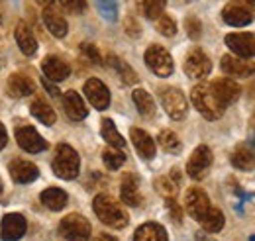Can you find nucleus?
Wrapping results in <instances>:
<instances>
[{
  "label": "nucleus",
  "instance_id": "43",
  "mask_svg": "<svg viewBox=\"0 0 255 241\" xmlns=\"http://www.w3.org/2000/svg\"><path fill=\"white\" fill-rule=\"evenodd\" d=\"M6 141H8V133H6V127H4L2 121H0V149H4Z\"/></svg>",
  "mask_w": 255,
  "mask_h": 241
},
{
  "label": "nucleus",
  "instance_id": "17",
  "mask_svg": "<svg viewBox=\"0 0 255 241\" xmlns=\"http://www.w3.org/2000/svg\"><path fill=\"white\" fill-rule=\"evenodd\" d=\"M210 87H212L214 94L218 96V100L222 102L224 106H228V104L236 102V100L240 98V94H242L240 85H238V83H234L232 79H218V81L210 83Z\"/></svg>",
  "mask_w": 255,
  "mask_h": 241
},
{
  "label": "nucleus",
  "instance_id": "14",
  "mask_svg": "<svg viewBox=\"0 0 255 241\" xmlns=\"http://www.w3.org/2000/svg\"><path fill=\"white\" fill-rule=\"evenodd\" d=\"M2 238L6 241H18L28 230L26 218L22 214H6L2 218Z\"/></svg>",
  "mask_w": 255,
  "mask_h": 241
},
{
  "label": "nucleus",
  "instance_id": "13",
  "mask_svg": "<svg viewBox=\"0 0 255 241\" xmlns=\"http://www.w3.org/2000/svg\"><path fill=\"white\" fill-rule=\"evenodd\" d=\"M85 94L96 110H106L108 104H110V91L98 79H89L85 83Z\"/></svg>",
  "mask_w": 255,
  "mask_h": 241
},
{
  "label": "nucleus",
  "instance_id": "5",
  "mask_svg": "<svg viewBox=\"0 0 255 241\" xmlns=\"http://www.w3.org/2000/svg\"><path fill=\"white\" fill-rule=\"evenodd\" d=\"M161 104L165 108V112L173 118V120H183L187 116V98L185 94L175 89V87H165L161 89Z\"/></svg>",
  "mask_w": 255,
  "mask_h": 241
},
{
  "label": "nucleus",
  "instance_id": "41",
  "mask_svg": "<svg viewBox=\"0 0 255 241\" xmlns=\"http://www.w3.org/2000/svg\"><path fill=\"white\" fill-rule=\"evenodd\" d=\"M185 28H187V31H189V35H191L192 39H196V37L200 35V31H202V26H200V22H198L194 16L187 18V22H185Z\"/></svg>",
  "mask_w": 255,
  "mask_h": 241
},
{
  "label": "nucleus",
  "instance_id": "8",
  "mask_svg": "<svg viewBox=\"0 0 255 241\" xmlns=\"http://www.w3.org/2000/svg\"><path fill=\"white\" fill-rule=\"evenodd\" d=\"M212 71V61L208 59V55L202 49H191L189 55L185 57V73L191 79H204L208 77Z\"/></svg>",
  "mask_w": 255,
  "mask_h": 241
},
{
  "label": "nucleus",
  "instance_id": "2",
  "mask_svg": "<svg viewBox=\"0 0 255 241\" xmlns=\"http://www.w3.org/2000/svg\"><path fill=\"white\" fill-rule=\"evenodd\" d=\"M192 104L196 106V110L206 118V120H218L224 116V106L222 102L218 100V96L214 94L212 87L202 83V85H196L191 92Z\"/></svg>",
  "mask_w": 255,
  "mask_h": 241
},
{
  "label": "nucleus",
  "instance_id": "50",
  "mask_svg": "<svg viewBox=\"0 0 255 241\" xmlns=\"http://www.w3.org/2000/svg\"><path fill=\"white\" fill-rule=\"evenodd\" d=\"M250 241H255V236H252V238H250Z\"/></svg>",
  "mask_w": 255,
  "mask_h": 241
},
{
  "label": "nucleus",
  "instance_id": "51",
  "mask_svg": "<svg viewBox=\"0 0 255 241\" xmlns=\"http://www.w3.org/2000/svg\"><path fill=\"white\" fill-rule=\"evenodd\" d=\"M0 30H2V18H0Z\"/></svg>",
  "mask_w": 255,
  "mask_h": 241
},
{
  "label": "nucleus",
  "instance_id": "40",
  "mask_svg": "<svg viewBox=\"0 0 255 241\" xmlns=\"http://www.w3.org/2000/svg\"><path fill=\"white\" fill-rule=\"evenodd\" d=\"M81 51H83V55H85L87 59L93 61V63H96V65L102 61L100 53H98V49H96L93 43H83V45H81Z\"/></svg>",
  "mask_w": 255,
  "mask_h": 241
},
{
  "label": "nucleus",
  "instance_id": "7",
  "mask_svg": "<svg viewBox=\"0 0 255 241\" xmlns=\"http://www.w3.org/2000/svg\"><path fill=\"white\" fill-rule=\"evenodd\" d=\"M210 165H212V151H210V147L198 145L196 149L192 151L191 159L187 163V175L194 181H200V179L206 177Z\"/></svg>",
  "mask_w": 255,
  "mask_h": 241
},
{
  "label": "nucleus",
  "instance_id": "25",
  "mask_svg": "<svg viewBox=\"0 0 255 241\" xmlns=\"http://www.w3.org/2000/svg\"><path fill=\"white\" fill-rule=\"evenodd\" d=\"M133 241H169V238H167V232L163 226L149 222L135 230Z\"/></svg>",
  "mask_w": 255,
  "mask_h": 241
},
{
  "label": "nucleus",
  "instance_id": "52",
  "mask_svg": "<svg viewBox=\"0 0 255 241\" xmlns=\"http://www.w3.org/2000/svg\"><path fill=\"white\" fill-rule=\"evenodd\" d=\"M254 143H255V133H254Z\"/></svg>",
  "mask_w": 255,
  "mask_h": 241
},
{
  "label": "nucleus",
  "instance_id": "20",
  "mask_svg": "<svg viewBox=\"0 0 255 241\" xmlns=\"http://www.w3.org/2000/svg\"><path fill=\"white\" fill-rule=\"evenodd\" d=\"M63 106H65L67 116H69L71 120H75V121L85 120V118H87V114H89V110H87V106H85V102H83L81 94H77L75 91L65 92Z\"/></svg>",
  "mask_w": 255,
  "mask_h": 241
},
{
  "label": "nucleus",
  "instance_id": "4",
  "mask_svg": "<svg viewBox=\"0 0 255 241\" xmlns=\"http://www.w3.org/2000/svg\"><path fill=\"white\" fill-rule=\"evenodd\" d=\"M59 234L67 241H89V238H91V224L81 214H69L59 224Z\"/></svg>",
  "mask_w": 255,
  "mask_h": 241
},
{
  "label": "nucleus",
  "instance_id": "32",
  "mask_svg": "<svg viewBox=\"0 0 255 241\" xmlns=\"http://www.w3.org/2000/svg\"><path fill=\"white\" fill-rule=\"evenodd\" d=\"M177 173L179 171L173 169V173L169 177H159L155 181V188H157L161 196H165V198H175L177 196V186H179V175Z\"/></svg>",
  "mask_w": 255,
  "mask_h": 241
},
{
  "label": "nucleus",
  "instance_id": "26",
  "mask_svg": "<svg viewBox=\"0 0 255 241\" xmlns=\"http://www.w3.org/2000/svg\"><path fill=\"white\" fill-rule=\"evenodd\" d=\"M67 200H69L67 192L61 190V188H57V186H51V188H47V190L41 192V202H43L49 210H55V212L63 210Z\"/></svg>",
  "mask_w": 255,
  "mask_h": 241
},
{
  "label": "nucleus",
  "instance_id": "33",
  "mask_svg": "<svg viewBox=\"0 0 255 241\" xmlns=\"http://www.w3.org/2000/svg\"><path fill=\"white\" fill-rule=\"evenodd\" d=\"M102 161H104V165L108 169L116 171V169H120L124 165L126 153L122 149H118V147H108V149H104V153H102Z\"/></svg>",
  "mask_w": 255,
  "mask_h": 241
},
{
  "label": "nucleus",
  "instance_id": "38",
  "mask_svg": "<svg viewBox=\"0 0 255 241\" xmlns=\"http://www.w3.org/2000/svg\"><path fill=\"white\" fill-rule=\"evenodd\" d=\"M157 30H159L163 35H167V37H173V35L177 33V24H175V20H173L171 16L161 14L159 18H157Z\"/></svg>",
  "mask_w": 255,
  "mask_h": 241
},
{
  "label": "nucleus",
  "instance_id": "15",
  "mask_svg": "<svg viewBox=\"0 0 255 241\" xmlns=\"http://www.w3.org/2000/svg\"><path fill=\"white\" fill-rule=\"evenodd\" d=\"M222 18L228 26H234V28H242V26H248L254 22V14L250 8L242 6V4H228L222 10Z\"/></svg>",
  "mask_w": 255,
  "mask_h": 241
},
{
  "label": "nucleus",
  "instance_id": "35",
  "mask_svg": "<svg viewBox=\"0 0 255 241\" xmlns=\"http://www.w3.org/2000/svg\"><path fill=\"white\" fill-rule=\"evenodd\" d=\"M157 141H159V145L167 151V153H179V151H181V141H179L177 133L171 131V129H163V131H159Z\"/></svg>",
  "mask_w": 255,
  "mask_h": 241
},
{
  "label": "nucleus",
  "instance_id": "45",
  "mask_svg": "<svg viewBox=\"0 0 255 241\" xmlns=\"http://www.w3.org/2000/svg\"><path fill=\"white\" fill-rule=\"evenodd\" d=\"M236 4H242L246 8H255V0H234Z\"/></svg>",
  "mask_w": 255,
  "mask_h": 241
},
{
  "label": "nucleus",
  "instance_id": "1",
  "mask_svg": "<svg viewBox=\"0 0 255 241\" xmlns=\"http://www.w3.org/2000/svg\"><path fill=\"white\" fill-rule=\"evenodd\" d=\"M95 214L102 224H106L108 228L114 230H122L128 226V214L126 210L108 194H98L93 202Z\"/></svg>",
  "mask_w": 255,
  "mask_h": 241
},
{
  "label": "nucleus",
  "instance_id": "24",
  "mask_svg": "<svg viewBox=\"0 0 255 241\" xmlns=\"http://www.w3.org/2000/svg\"><path fill=\"white\" fill-rule=\"evenodd\" d=\"M14 33H16V41H18L20 51H22L24 55L32 57L33 53H35V49H37V41H35V37H33V33L30 31V28H28L24 22H18Z\"/></svg>",
  "mask_w": 255,
  "mask_h": 241
},
{
  "label": "nucleus",
  "instance_id": "48",
  "mask_svg": "<svg viewBox=\"0 0 255 241\" xmlns=\"http://www.w3.org/2000/svg\"><path fill=\"white\" fill-rule=\"evenodd\" d=\"M37 2H41V4H49L51 0H37Z\"/></svg>",
  "mask_w": 255,
  "mask_h": 241
},
{
  "label": "nucleus",
  "instance_id": "19",
  "mask_svg": "<svg viewBox=\"0 0 255 241\" xmlns=\"http://www.w3.org/2000/svg\"><path fill=\"white\" fill-rule=\"evenodd\" d=\"M41 69H43L45 77H47L49 81H55V83L65 81V79L69 77V73H71L69 65H67L61 57H55V55H47V57L43 59V63H41Z\"/></svg>",
  "mask_w": 255,
  "mask_h": 241
},
{
  "label": "nucleus",
  "instance_id": "42",
  "mask_svg": "<svg viewBox=\"0 0 255 241\" xmlns=\"http://www.w3.org/2000/svg\"><path fill=\"white\" fill-rule=\"evenodd\" d=\"M167 208H169L171 216H173V220H175L177 224L183 220V212H181V208H179V204L175 202V198H167Z\"/></svg>",
  "mask_w": 255,
  "mask_h": 241
},
{
  "label": "nucleus",
  "instance_id": "12",
  "mask_svg": "<svg viewBox=\"0 0 255 241\" xmlns=\"http://www.w3.org/2000/svg\"><path fill=\"white\" fill-rule=\"evenodd\" d=\"M220 67L228 77H234V79H246L255 73L254 63H250L244 57H238V55H224Z\"/></svg>",
  "mask_w": 255,
  "mask_h": 241
},
{
  "label": "nucleus",
  "instance_id": "29",
  "mask_svg": "<svg viewBox=\"0 0 255 241\" xmlns=\"http://www.w3.org/2000/svg\"><path fill=\"white\" fill-rule=\"evenodd\" d=\"M232 165L236 169H242V171H250L255 167V153L248 145H240L236 147V151L232 153Z\"/></svg>",
  "mask_w": 255,
  "mask_h": 241
},
{
  "label": "nucleus",
  "instance_id": "21",
  "mask_svg": "<svg viewBox=\"0 0 255 241\" xmlns=\"http://www.w3.org/2000/svg\"><path fill=\"white\" fill-rule=\"evenodd\" d=\"M122 200L128 206H139L141 204V194H139V181L133 173H126L122 179V188H120Z\"/></svg>",
  "mask_w": 255,
  "mask_h": 241
},
{
  "label": "nucleus",
  "instance_id": "16",
  "mask_svg": "<svg viewBox=\"0 0 255 241\" xmlns=\"http://www.w3.org/2000/svg\"><path fill=\"white\" fill-rule=\"evenodd\" d=\"M10 175L12 179L20 184H28V182H33L37 177H39V169L30 163V161H24V159H14L10 163Z\"/></svg>",
  "mask_w": 255,
  "mask_h": 241
},
{
  "label": "nucleus",
  "instance_id": "46",
  "mask_svg": "<svg viewBox=\"0 0 255 241\" xmlns=\"http://www.w3.org/2000/svg\"><path fill=\"white\" fill-rule=\"evenodd\" d=\"M196 241H216L212 236H206V234H202V232H198L196 234Z\"/></svg>",
  "mask_w": 255,
  "mask_h": 241
},
{
  "label": "nucleus",
  "instance_id": "9",
  "mask_svg": "<svg viewBox=\"0 0 255 241\" xmlns=\"http://www.w3.org/2000/svg\"><path fill=\"white\" fill-rule=\"evenodd\" d=\"M16 141L28 153H39V151L47 149V141L35 131V127H32V125H18L16 127Z\"/></svg>",
  "mask_w": 255,
  "mask_h": 241
},
{
  "label": "nucleus",
  "instance_id": "44",
  "mask_svg": "<svg viewBox=\"0 0 255 241\" xmlns=\"http://www.w3.org/2000/svg\"><path fill=\"white\" fill-rule=\"evenodd\" d=\"M43 87H45V89H47L49 92H51V96H57V94H59L57 87H53V85L49 83V79H45V81H43Z\"/></svg>",
  "mask_w": 255,
  "mask_h": 241
},
{
  "label": "nucleus",
  "instance_id": "3",
  "mask_svg": "<svg viewBox=\"0 0 255 241\" xmlns=\"http://www.w3.org/2000/svg\"><path fill=\"white\" fill-rule=\"evenodd\" d=\"M79 167H81L79 153L73 149L71 145H67V143L57 145L55 159H53V173L59 179L71 181V179H75L79 175Z\"/></svg>",
  "mask_w": 255,
  "mask_h": 241
},
{
  "label": "nucleus",
  "instance_id": "22",
  "mask_svg": "<svg viewBox=\"0 0 255 241\" xmlns=\"http://www.w3.org/2000/svg\"><path fill=\"white\" fill-rule=\"evenodd\" d=\"M6 89H8V94H10V96L22 98V96L32 94L33 89H35V85H33V81L30 77H26V75H22V73H14V75L8 79Z\"/></svg>",
  "mask_w": 255,
  "mask_h": 241
},
{
  "label": "nucleus",
  "instance_id": "11",
  "mask_svg": "<svg viewBox=\"0 0 255 241\" xmlns=\"http://www.w3.org/2000/svg\"><path fill=\"white\" fill-rule=\"evenodd\" d=\"M185 204H187L189 216H192L196 222H200V218L210 210V200H208L206 192H204L202 188H196V186H192V188L187 190Z\"/></svg>",
  "mask_w": 255,
  "mask_h": 241
},
{
  "label": "nucleus",
  "instance_id": "18",
  "mask_svg": "<svg viewBox=\"0 0 255 241\" xmlns=\"http://www.w3.org/2000/svg\"><path fill=\"white\" fill-rule=\"evenodd\" d=\"M129 137L133 141L135 151L139 153V157H143V159H153L155 157V141L147 131H143L139 127H131Z\"/></svg>",
  "mask_w": 255,
  "mask_h": 241
},
{
  "label": "nucleus",
  "instance_id": "31",
  "mask_svg": "<svg viewBox=\"0 0 255 241\" xmlns=\"http://www.w3.org/2000/svg\"><path fill=\"white\" fill-rule=\"evenodd\" d=\"M224 222H226V220H224L222 210L212 208V206H210V210L200 218V226H202V230L208 232V234H218L224 228Z\"/></svg>",
  "mask_w": 255,
  "mask_h": 241
},
{
  "label": "nucleus",
  "instance_id": "36",
  "mask_svg": "<svg viewBox=\"0 0 255 241\" xmlns=\"http://www.w3.org/2000/svg\"><path fill=\"white\" fill-rule=\"evenodd\" d=\"M96 8L100 16L106 22H116L118 20V2L116 0H95Z\"/></svg>",
  "mask_w": 255,
  "mask_h": 241
},
{
  "label": "nucleus",
  "instance_id": "6",
  "mask_svg": "<svg viewBox=\"0 0 255 241\" xmlns=\"http://www.w3.org/2000/svg\"><path fill=\"white\" fill-rule=\"evenodd\" d=\"M145 65L159 77H169L173 73V57L161 45H149L145 51Z\"/></svg>",
  "mask_w": 255,
  "mask_h": 241
},
{
  "label": "nucleus",
  "instance_id": "30",
  "mask_svg": "<svg viewBox=\"0 0 255 241\" xmlns=\"http://www.w3.org/2000/svg\"><path fill=\"white\" fill-rule=\"evenodd\" d=\"M131 98H133V104H135V108L139 110V114L143 118H151L155 114V102H153V98H151L149 92L137 89V91H133Z\"/></svg>",
  "mask_w": 255,
  "mask_h": 241
},
{
  "label": "nucleus",
  "instance_id": "34",
  "mask_svg": "<svg viewBox=\"0 0 255 241\" xmlns=\"http://www.w3.org/2000/svg\"><path fill=\"white\" fill-rule=\"evenodd\" d=\"M108 61H110V65L120 73V77H122V81L126 83V85H133V83H137V75L129 69V65L124 63L122 59H118L116 55H108Z\"/></svg>",
  "mask_w": 255,
  "mask_h": 241
},
{
  "label": "nucleus",
  "instance_id": "49",
  "mask_svg": "<svg viewBox=\"0 0 255 241\" xmlns=\"http://www.w3.org/2000/svg\"><path fill=\"white\" fill-rule=\"evenodd\" d=\"M0 196H2V181H0Z\"/></svg>",
  "mask_w": 255,
  "mask_h": 241
},
{
  "label": "nucleus",
  "instance_id": "39",
  "mask_svg": "<svg viewBox=\"0 0 255 241\" xmlns=\"http://www.w3.org/2000/svg\"><path fill=\"white\" fill-rule=\"evenodd\" d=\"M59 4L71 14H83L87 10V0H59Z\"/></svg>",
  "mask_w": 255,
  "mask_h": 241
},
{
  "label": "nucleus",
  "instance_id": "47",
  "mask_svg": "<svg viewBox=\"0 0 255 241\" xmlns=\"http://www.w3.org/2000/svg\"><path fill=\"white\" fill-rule=\"evenodd\" d=\"M98 241H118V240H116L114 236H108V234H100Z\"/></svg>",
  "mask_w": 255,
  "mask_h": 241
},
{
  "label": "nucleus",
  "instance_id": "37",
  "mask_svg": "<svg viewBox=\"0 0 255 241\" xmlns=\"http://www.w3.org/2000/svg\"><path fill=\"white\" fill-rule=\"evenodd\" d=\"M165 6H167V0H141L143 14L149 20H157L161 14L165 12Z\"/></svg>",
  "mask_w": 255,
  "mask_h": 241
},
{
  "label": "nucleus",
  "instance_id": "10",
  "mask_svg": "<svg viewBox=\"0 0 255 241\" xmlns=\"http://www.w3.org/2000/svg\"><path fill=\"white\" fill-rule=\"evenodd\" d=\"M226 45L238 57H255V33H230L226 35Z\"/></svg>",
  "mask_w": 255,
  "mask_h": 241
},
{
  "label": "nucleus",
  "instance_id": "23",
  "mask_svg": "<svg viewBox=\"0 0 255 241\" xmlns=\"http://www.w3.org/2000/svg\"><path fill=\"white\" fill-rule=\"evenodd\" d=\"M43 22H45L47 30L51 31L55 37H65V33H67V20L61 16V12L55 6H47L43 10Z\"/></svg>",
  "mask_w": 255,
  "mask_h": 241
},
{
  "label": "nucleus",
  "instance_id": "27",
  "mask_svg": "<svg viewBox=\"0 0 255 241\" xmlns=\"http://www.w3.org/2000/svg\"><path fill=\"white\" fill-rule=\"evenodd\" d=\"M30 110H32L33 118H37V120L41 121V123H45V125H53L55 120H57L55 110L43 98H35L32 102V106H30Z\"/></svg>",
  "mask_w": 255,
  "mask_h": 241
},
{
  "label": "nucleus",
  "instance_id": "28",
  "mask_svg": "<svg viewBox=\"0 0 255 241\" xmlns=\"http://www.w3.org/2000/svg\"><path fill=\"white\" fill-rule=\"evenodd\" d=\"M100 133H102L104 141H106L110 147H118V149H122V147L126 145L124 137L120 135V131L116 129L114 121L110 120V118H104V120L100 121Z\"/></svg>",
  "mask_w": 255,
  "mask_h": 241
}]
</instances>
